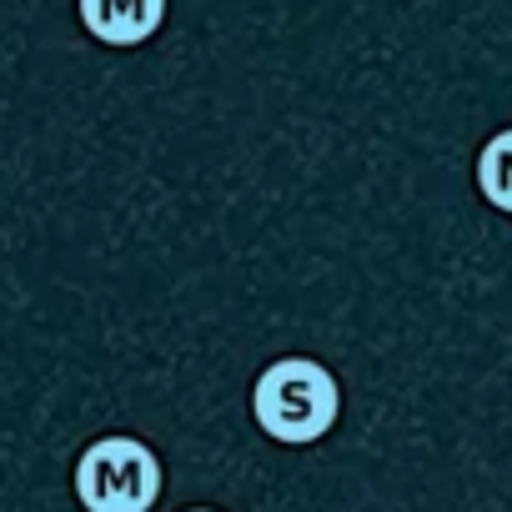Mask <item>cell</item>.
<instances>
[{
    "label": "cell",
    "instance_id": "1",
    "mask_svg": "<svg viewBox=\"0 0 512 512\" xmlns=\"http://www.w3.org/2000/svg\"><path fill=\"white\" fill-rule=\"evenodd\" d=\"M251 412H256V427L267 437H277L287 447H307V442H322L337 427L342 392H337V377L322 362L282 357L256 377Z\"/></svg>",
    "mask_w": 512,
    "mask_h": 512
},
{
    "label": "cell",
    "instance_id": "2",
    "mask_svg": "<svg viewBox=\"0 0 512 512\" xmlns=\"http://www.w3.org/2000/svg\"><path fill=\"white\" fill-rule=\"evenodd\" d=\"M161 497V462L136 437H96L76 457V502L86 512H151Z\"/></svg>",
    "mask_w": 512,
    "mask_h": 512
},
{
    "label": "cell",
    "instance_id": "3",
    "mask_svg": "<svg viewBox=\"0 0 512 512\" xmlns=\"http://www.w3.org/2000/svg\"><path fill=\"white\" fill-rule=\"evenodd\" d=\"M76 16L101 46H141L161 31L166 0H76Z\"/></svg>",
    "mask_w": 512,
    "mask_h": 512
},
{
    "label": "cell",
    "instance_id": "4",
    "mask_svg": "<svg viewBox=\"0 0 512 512\" xmlns=\"http://www.w3.org/2000/svg\"><path fill=\"white\" fill-rule=\"evenodd\" d=\"M477 191L487 206L512 216V126L497 131L482 151H477Z\"/></svg>",
    "mask_w": 512,
    "mask_h": 512
},
{
    "label": "cell",
    "instance_id": "5",
    "mask_svg": "<svg viewBox=\"0 0 512 512\" xmlns=\"http://www.w3.org/2000/svg\"><path fill=\"white\" fill-rule=\"evenodd\" d=\"M191 512H211V507H191Z\"/></svg>",
    "mask_w": 512,
    "mask_h": 512
}]
</instances>
